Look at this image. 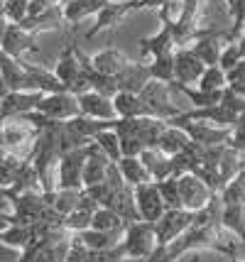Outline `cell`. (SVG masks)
I'll use <instances>...</instances> for the list:
<instances>
[{
    "mask_svg": "<svg viewBox=\"0 0 245 262\" xmlns=\"http://www.w3.org/2000/svg\"><path fill=\"white\" fill-rule=\"evenodd\" d=\"M164 127H167V120L142 115V118H118L113 130L118 133L123 157H140L142 149L157 147V140Z\"/></svg>",
    "mask_w": 245,
    "mask_h": 262,
    "instance_id": "cell-1",
    "label": "cell"
},
{
    "mask_svg": "<svg viewBox=\"0 0 245 262\" xmlns=\"http://www.w3.org/2000/svg\"><path fill=\"white\" fill-rule=\"evenodd\" d=\"M157 248V235H154V223L150 221H130L123 228L120 238V250L125 257L132 260H145L150 257Z\"/></svg>",
    "mask_w": 245,
    "mask_h": 262,
    "instance_id": "cell-2",
    "label": "cell"
},
{
    "mask_svg": "<svg viewBox=\"0 0 245 262\" xmlns=\"http://www.w3.org/2000/svg\"><path fill=\"white\" fill-rule=\"evenodd\" d=\"M172 83H162V81H154L150 79L145 83V89L140 91V98L147 105H150V113L154 118H162V120H169V118H174V115H182L184 111L179 108L172 98Z\"/></svg>",
    "mask_w": 245,
    "mask_h": 262,
    "instance_id": "cell-3",
    "label": "cell"
},
{
    "mask_svg": "<svg viewBox=\"0 0 245 262\" xmlns=\"http://www.w3.org/2000/svg\"><path fill=\"white\" fill-rule=\"evenodd\" d=\"M86 147L64 149L57 164V189H83V164H86Z\"/></svg>",
    "mask_w": 245,
    "mask_h": 262,
    "instance_id": "cell-4",
    "label": "cell"
},
{
    "mask_svg": "<svg viewBox=\"0 0 245 262\" xmlns=\"http://www.w3.org/2000/svg\"><path fill=\"white\" fill-rule=\"evenodd\" d=\"M191 226H194V211H187V208H167L162 216H160V221H154L157 245H169L182 233H187Z\"/></svg>",
    "mask_w": 245,
    "mask_h": 262,
    "instance_id": "cell-5",
    "label": "cell"
},
{
    "mask_svg": "<svg viewBox=\"0 0 245 262\" xmlns=\"http://www.w3.org/2000/svg\"><path fill=\"white\" fill-rule=\"evenodd\" d=\"M167 123L182 127V130L189 135L191 142L206 145V147H211V145H221V142H226L228 135H231V127H218V125H211V123H204V120H184V118H179V115L169 118Z\"/></svg>",
    "mask_w": 245,
    "mask_h": 262,
    "instance_id": "cell-6",
    "label": "cell"
},
{
    "mask_svg": "<svg viewBox=\"0 0 245 262\" xmlns=\"http://www.w3.org/2000/svg\"><path fill=\"white\" fill-rule=\"evenodd\" d=\"M35 111L49 115L54 120H71L76 115H81L79 111V98L71 91H57V93H44Z\"/></svg>",
    "mask_w": 245,
    "mask_h": 262,
    "instance_id": "cell-7",
    "label": "cell"
},
{
    "mask_svg": "<svg viewBox=\"0 0 245 262\" xmlns=\"http://www.w3.org/2000/svg\"><path fill=\"white\" fill-rule=\"evenodd\" d=\"M135 10H138V8H135V3H132V0H120V3L108 0L103 8L98 10L94 27L86 32V39H94V37H98V34L105 32V30H116L118 25L123 23L130 12H135Z\"/></svg>",
    "mask_w": 245,
    "mask_h": 262,
    "instance_id": "cell-8",
    "label": "cell"
},
{
    "mask_svg": "<svg viewBox=\"0 0 245 262\" xmlns=\"http://www.w3.org/2000/svg\"><path fill=\"white\" fill-rule=\"evenodd\" d=\"M0 49L15 59H27L30 52H37V49H39V47H37V34L27 32L20 25L8 23L5 34H3V39H0Z\"/></svg>",
    "mask_w": 245,
    "mask_h": 262,
    "instance_id": "cell-9",
    "label": "cell"
},
{
    "mask_svg": "<svg viewBox=\"0 0 245 262\" xmlns=\"http://www.w3.org/2000/svg\"><path fill=\"white\" fill-rule=\"evenodd\" d=\"M42 96V91H8L0 98V123L23 118L25 113L35 111Z\"/></svg>",
    "mask_w": 245,
    "mask_h": 262,
    "instance_id": "cell-10",
    "label": "cell"
},
{
    "mask_svg": "<svg viewBox=\"0 0 245 262\" xmlns=\"http://www.w3.org/2000/svg\"><path fill=\"white\" fill-rule=\"evenodd\" d=\"M135 206H138V213H140V221H160L167 206H164L162 196H160V189H157V182H145L138 184L135 189Z\"/></svg>",
    "mask_w": 245,
    "mask_h": 262,
    "instance_id": "cell-11",
    "label": "cell"
},
{
    "mask_svg": "<svg viewBox=\"0 0 245 262\" xmlns=\"http://www.w3.org/2000/svg\"><path fill=\"white\" fill-rule=\"evenodd\" d=\"M179 179V194H182V206L187 208V211H201L204 206L211 201V191L206 184L198 179L194 171H189V174H182V177H176Z\"/></svg>",
    "mask_w": 245,
    "mask_h": 262,
    "instance_id": "cell-12",
    "label": "cell"
},
{
    "mask_svg": "<svg viewBox=\"0 0 245 262\" xmlns=\"http://www.w3.org/2000/svg\"><path fill=\"white\" fill-rule=\"evenodd\" d=\"M150 81V61H138V59H128L125 67L116 74V83L120 91H130V93H140L145 89V83Z\"/></svg>",
    "mask_w": 245,
    "mask_h": 262,
    "instance_id": "cell-13",
    "label": "cell"
},
{
    "mask_svg": "<svg viewBox=\"0 0 245 262\" xmlns=\"http://www.w3.org/2000/svg\"><path fill=\"white\" fill-rule=\"evenodd\" d=\"M226 45V30H218V27H206V32L198 37L194 45L189 47L194 54H196L206 67H213L218 64V57H221V49Z\"/></svg>",
    "mask_w": 245,
    "mask_h": 262,
    "instance_id": "cell-14",
    "label": "cell"
},
{
    "mask_svg": "<svg viewBox=\"0 0 245 262\" xmlns=\"http://www.w3.org/2000/svg\"><path fill=\"white\" fill-rule=\"evenodd\" d=\"M206 64L189 49L182 47L174 52V81L176 83H187V86H196V81L201 79Z\"/></svg>",
    "mask_w": 245,
    "mask_h": 262,
    "instance_id": "cell-15",
    "label": "cell"
},
{
    "mask_svg": "<svg viewBox=\"0 0 245 262\" xmlns=\"http://www.w3.org/2000/svg\"><path fill=\"white\" fill-rule=\"evenodd\" d=\"M0 133H3V147L8 149V152H15V149L23 147V145L35 142L37 135H39V130H35V127L30 125L27 120H23V118L0 123Z\"/></svg>",
    "mask_w": 245,
    "mask_h": 262,
    "instance_id": "cell-16",
    "label": "cell"
},
{
    "mask_svg": "<svg viewBox=\"0 0 245 262\" xmlns=\"http://www.w3.org/2000/svg\"><path fill=\"white\" fill-rule=\"evenodd\" d=\"M76 47H79L76 42H69V45L61 49V54L57 57V64H54V74L66 86V91H71L76 86V81L81 79V61H79Z\"/></svg>",
    "mask_w": 245,
    "mask_h": 262,
    "instance_id": "cell-17",
    "label": "cell"
},
{
    "mask_svg": "<svg viewBox=\"0 0 245 262\" xmlns=\"http://www.w3.org/2000/svg\"><path fill=\"white\" fill-rule=\"evenodd\" d=\"M0 76L5 81L8 91H32L30 86V74L25 69L23 59H15L0 49Z\"/></svg>",
    "mask_w": 245,
    "mask_h": 262,
    "instance_id": "cell-18",
    "label": "cell"
},
{
    "mask_svg": "<svg viewBox=\"0 0 245 262\" xmlns=\"http://www.w3.org/2000/svg\"><path fill=\"white\" fill-rule=\"evenodd\" d=\"M179 118H184V120H204V123H211V125L218 127H233L238 123V115L223 103L206 105V108H191V111H184Z\"/></svg>",
    "mask_w": 245,
    "mask_h": 262,
    "instance_id": "cell-19",
    "label": "cell"
},
{
    "mask_svg": "<svg viewBox=\"0 0 245 262\" xmlns=\"http://www.w3.org/2000/svg\"><path fill=\"white\" fill-rule=\"evenodd\" d=\"M79 98V111L86 118H98V120H113L118 118L113 108V98H108L98 91H83L76 96Z\"/></svg>",
    "mask_w": 245,
    "mask_h": 262,
    "instance_id": "cell-20",
    "label": "cell"
},
{
    "mask_svg": "<svg viewBox=\"0 0 245 262\" xmlns=\"http://www.w3.org/2000/svg\"><path fill=\"white\" fill-rule=\"evenodd\" d=\"M174 52H176V45H174V37H172V25H162L160 32L140 39L142 59H152V57H160V54H174Z\"/></svg>",
    "mask_w": 245,
    "mask_h": 262,
    "instance_id": "cell-21",
    "label": "cell"
},
{
    "mask_svg": "<svg viewBox=\"0 0 245 262\" xmlns=\"http://www.w3.org/2000/svg\"><path fill=\"white\" fill-rule=\"evenodd\" d=\"M64 15H61V5H52L47 10L37 12V15H27L20 27H25L27 32L32 34H42V32H52V30H61L64 27Z\"/></svg>",
    "mask_w": 245,
    "mask_h": 262,
    "instance_id": "cell-22",
    "label": "cell"
},
{
    "mask_svg": "<svg viewBox=\"0 0 245 262\" xmlns=\"http://www.w3.org/2000/svg\"><path fill=\"white\" fill-rule=\"evenodd\" d=\"M108 167H110L108 155L91 140V142H88V152H86V164H83V186L103 182Z\"/></svg>",
    "mask_w": 245,
    "mask_h": 262,
    "instance_id": "cell-23",
    "label": "cell"
},
{
    "mask_svg": "<svg viewBox=\"0 0 245 262\" xmlns=\"http://www.w3.org/2000/svg\"><path fill=\"white\" fill-rule=\"evenodd\" d=\"M105 3H108V0H66V3H61L64 23L71 25V30H74L76 25H81L83 20H88L91 15L96 17Z\"/></svg>",
    "mask_w": 245,
    "mask_h": 262,
    "instance_id": "cell-24",
    "label": "cell"
},
{
    "mask_svg": "<svg viewBox=\"0 0 245 262\" xmlns=\"http://www.w3.org/2000/svg\"><path fill=\"white\" fill-rule=\"evenodd\" d=\"M113 108H116L118 118H142V115H152L150 105L140 98V93L130 91H118L113 96ZM154 118V115H152Z\"/></svg>",
    "mask_w": 245,
    "mask_h": 262,
    "instance_id": "cell-25",
    "label": "cell"
},
{
    "mask_svg": "<svg viewBox=\"0 0 245 262\" xmlns=\"http://www.w3.org/2000/svg\"><path fill=\"white\" fill-rule=\"evenodd\" d=\"M140 160L145 169L150 171L152 182H162L167 177H172V157H167L160 147H147L140 152Z\"/></svg>",
    "mask_w": 245,
    "mask_h": 262,
    "instance_id": "cell-26",
    "label": "cell"
},
{
    "mask_svg": "<svg viewBox=\"0 0 245 262\" xmlns=\"http://www.w3.org/2000/svg\"><path fill=\"white\" fill-rule=\"evenodd\" d=\"M221 226L243 245L245 250V204H223Z\"/></svg>",
    "mask_w": 245,
    "mask_h": 262,
    "instance_id": "cell-27",
    "label": "cell"
},
{
    "mask_svg": "<svg viewBox=\"0 0 245 262\" xmlns=\"http://www.w3.org/2000/svg\"><path fill=\"white\" fill-rule=\"evenodd\" d=\"M91 59V64H94V69H98L101 74H108V76H116L120 69L125 67V61H128V57L118 49V47H103V49H98Z\"/></svg>",
    "mask_w": 245,
    "mask_h": 262,
    "instance_id": "cell-28",
    "label": "cell"
},
{
    "mask_svg": "<svg viewBox=\"0 0 245 262\" xmlns=\"http://www.w3.org/2000/svg\"><path fill=\"white\" fill-rule=\"evenodd\" d=\"M76 238L81 240L88 250H110L113 245H118V240L123 238V230H96L86 228L81 233H76Z\"/></svg>",
    "mask_w": 245,
    "mask_h": 262,
    "instance_id": "cell-29",
    "label": "cell"
},
{
    "mask_svg": "<svg viewBox=\"0 0 245 262\" xmlns=\"http://www.w3.org/2000/svg\"><path fill=\"white\" fill-rule=\"evenodd\" d=\"M47 199H49V206L57 211L59 216H66L74 208H79V204L83 199V189H54V191L47 194Z\"/></svg>",
    "mask_w": 245,
    "mask_h": 262,
    "instance_id": "cell-30",
    "label": "cell"
},
{
    "mask_svg": "<svg viewBox=\"0 0 245 262\" xmlns=\"http://www.w3.org/2000/svg\"><path fill=\"white\" fill-rule=\"evenodd\" d=\"M189 145V135L182 130V127L176 125H169L167 123V127L162 130V135H160V140H157V147L162 149L167 157H174V155H179L182 149Z\"/></svg>",
    "mask_w": 245,
    "mask_h": 262,
    "instance_id": "cell-31",
    "label": "cell"
},
{
    "mask_svg": "<svg viewBox=\"0 0 245 262\" xmlns=\"http://www.w3.org/2000/svg\"><path fill=\"white\" fill-rule=\"evenodd\" d=\"M116 164H118V171L123 174V179H125L130 186H138V184L152 182L150 171L145 169V164H142L140 157H120Z\"/></svg>",
    "mask_w": 245,
    "mask_h": 262,
    "instance_id": "cell-32",
    "label": "cell"
},
{
    "mask_svg": "<svg viewBox=\"0 0 245 262\" xmlns=\"http://www.w3.org/2000/svg\"><path fill=\"white\" fill-rule=\"evenodd\" d=\"M91 228L96 230H123L125 228V221L118 216L113 208L108 206H98L91 216Z\"/></svg>",
    "mask_w": 245,
    "mask_h": 262,
    "instance_id": "cell-33",
    "label": "cell"
},
{
    "mask_svg": "<svg viewBox=\"0 0 245 262\" xmlns=\"http://www.w3.org/2000/svg\"><path fill=\"white\" fill-rule=\"evenodd\" d=\"M150 79L174 83V54H160L150 59Z\"/></svg>",
    "mask_w": 245,
    "mask_h": 262,
    "instance_id": "cell-34",
    "label": "cell"
},
{
    "mask_svg": "<svg viewBox=\"0 0 245 262\" xmlns=\"http://www.w3.org/2000/svg\"><path fill=\"white\" fill-rule=\"evenodd\" d=\"M0 240L12 245V248H17V250H25L32 243V228L25 226V223H10L8 228L0 233Z\"/></svg>",
    "mask_w": 245,
    "mask_h": 262,
    "instance_id": "cell-35",
    "label": "cell"
},
{
    "mask_svg": "<svg viewBox=\"0 0 245 262\" xmlns=\"http://www.w3.org/2000/svg\"><path fill=\"white\" fill-rule=\"evenodd\" d=\"M226 86H228V76H226V71L218 64L206 67L201 79L196 81V89H201V91H223Z\"/></svg>",
    "mask_w": 245,
    "mask_h": 262,
    "instance_id": "cell-36",
    "label": "cell"
},
{
    "mask_svg": "<svg viewBox=\"0 0 245 262\" xmlns=\"http://www.w3.org/2000/svg\"><path fill=\"white\" fill-rule=\"evenodd\" d=\"M218 196L223 204H245V167L223 186Z\"/></svg>",
    "mask_w": 245,
    "mask_h": 262,
    "instance_id": "cell-37",
    "label": "cell"
},
{
    "mask_svg": "<svg viewBox=\"0 0 245 262\" xmlns=\"http://www.w3.org/2000/svg\"><path fill=\"white\" fill-rule=\"evenodd\" d=\"M91 216H94V211H86V208H74L71 213L61 218V228L69 230L71 235H76V233H81V230L91 228Z\"/></svg>",
    "mask_w": 245,
    "mask_h": 262,
    "instance_id": "cell-38",
    "label": "cell"
},
{
    "mask_svg": "<svg viewBox=\"0 0 245 262\" xmlns=\"http://www.w3.org/2000/svg\"><path fill=\"white\" fill-rule=\"evenodd\" d=\"M157 189H160V196L167 208H184L182 206V194H179V179L176 177H167L162 182H157Z\"/></svg>",
    "mask_w": 245,
    "mask_h": 262,
    "instance_id": "cell-39",
    "label": "cell"
},
{
    "mask_svg": "<svg viewBox=\"0 0 245 262\" xmlns=\"http://www.w3.org/2000/svg\"><path fill=\"white\" fill-rule=\"evenodd\" d=\"M94 142L103 149L105 155H108V160L110 162H118L120 157H123V152H120V140H118L116 130H101V133L94 137Z\"/></svg>",
    "mask_w": 245,
    "mask_h": 262,
    "instance_id": "cell-40",
    "label": "cell"
},
{
    "mask_svg": "<svg viewBox=\"0 0 245 262\" xmlns=\"http://www.w3.org/2000/svg\"><path fill=\"white\" fill-rule=\"evenodd\" d=\"M182 12H184V0H164L157 8V15H160L162 25H174L182 17Z\"/></svg>",
    "mask_w": 245,
    "mask_h": 262,
    "instance_id": "cell-41",
    "label": "cell"
},
{
    "mask_svg": "<svg viewBox=\"0 0 245 262\" xmlns=\"http://www.w3.org/2000/svg\"><path fill=\"white\" fill-rule=\"evenodd\" d=\"M240 49H238V45H235V39L233 42H226L221 49V57H218V67L223 69V71H231V69L240 61Z\"/></svg>",
    "mask_w": 245,
    "mask_h": 262,
    "instance_id": "cell-42",
    "label": "cell"
},
{
    "mask_svg": "<svg viewBox=\"0 0 245 262\" xmlns=\"http://www.w3.org/2000/svg\"><path fill=\"white\" fill-rule=\"evenodd\" d=\"M125 257L123 255V250H120V240H118V245H113L110 250H88V255H86V262H120Z\"/></svg>",
    "mask_w": 245,
    "mask_h": 262,
    "instance_id": "cell-43",
    "label": "cell"
},
{
    "mask_svg": "<svg viewBox=\"0 0 245 262\" xmlns=\"http://www.w3.org/2000/svg\"><path fill=\"white\" fill-rule=\"evenodd\" d=\"M86 255H88V248H86L76 235H71L69 250L64 255V262H86Z\"/></svg>",
    "mask_w": 245,
    "mask_h": 262,
    "instance_id": "cell-44",
    "label": "cell"
},
{
    "mask_svg": "<svg viewBox=\"0 0 245 262\" xmlns=\"http://www.w3.org/2000/svg\"><path fill=\"white\" fill-rule=\"evenodd\" d=\"M221 103H223V105H228V108H231V111H233L235 115H240V113H243V111H245V96H240V93L231 91L228 86L223 89Z\"/></svg>",
    "mask_w": 245,
    "mask_h": 262,
    "instance_id": "cell-45",
    "label": "cell"
},
{
    "mask_svg": "<svg viewBox=\"0 0 245 262\" xmlns=\"http://www.w3.org/2000/svg\"><path fill=\"white\" fill-rule=\"evenodd\" d=\"M226 145L238 149L240 155H245V125H233L231 127V135H228V140H226Z\"/></svg>",
    "mask_w": 245,
    "mask_h": 262,
    "instance_id": "cell-46",
    "label": "cell"
},
{
    "mask_svg": "<svg viewBox=\"0 0 245 262\" xmlns=\"http://www.w3.org/2000/svg\"><path fill=\"white\" fill-rule=\"evenodd\" d=\"M20 257H23V250H17V248L0 240V262H17Z\"/></svg>",
    "mask_w": 245,
    "mask_h": 262,
    "instance_id": "cell-47",
    "label": "cell"
},
{
    "mask_svg": "<svg viewBox=\"0 0 245 262\" xmlns=\"http://www.w3.org/2000/svg\"><path fill=\"white\" fill-rule=\"evenodd\" d=\"M162 3H164V0H140L138 10H157V8H160Z\"/></svg>",
    "mask_w": 245,
    "mask_h": 262,
    "instance_id": "cell-48",
    "label": "cell"
},
{
    "mask_svg": "<svg viewBox=\"0 0 245 262\" xmlns=\"http://www.w3.org/2000/svg\"><path fill=\"white\" fill-rule=\"evenodd\" d=\"M235 45H238V49H240V57L245 59V30L235 37Z\"/></svg>",
    "mask_w": 245,
    "mask_h": 262,
    "instance_id": "cell-49",
    "label": "cell"
},
{
    "mask_svg": "<svg viewBox=\"0 0 245 262\" xmlns=\"http://www.w3.org/2000/svg\"><path fill=\"white\" fill-rule=\"evenodd\" d=\"M8 93V86H5V81H3V76H0V98Z\"/></svg>",
    "mask_w": 245,
    "mask_h": 262,
    "instance_id": "cell-50",
    "label": "cell"
},
{
    "mask_svg": "<svg viewBox=\"0 0 245 262\" xmlns=\"http://www.w3.org/2000/svg\"><path fill=\"white\" fill-rule=\"evenodd\" d=\"M235 125H245V111L238 115V123H235Z\"/></svg>",
    "mask_w": 245,
    "mask_h": 262,
    "instance_id": "cell-51",
    "label": "cell"
},
{
    "mask_svg": "<svg viewBox=\"0 0 245 262\" xmlns=\"http://www.w3.org/2000/svg\"><path fill=\"white\" fill-rule=\"evenodd\" d=\"M5 155H8V149H5L3 145H0V162H3V157H5Z\"/></svg>",
    "mask_w": 245,
    "mask_h": 262,
    "instance_id": "cell-52",
    "label": "cell"
},
{
    "mask_svg": "<svg viewBox=\"0 0 245 262\" xmlns=\"http://www.w3.org/2000/svg\"><path fill=\"white\" fill-rule=\"evenodd\" d=\"M231 262H245L243 255H238V257H231Z\"/></svg>",
    "mask_w": 245,
    "mask_h": 262,
    "instance_id": "cell-53",
    "label": "cell"
},
{
    "mask_svg": "<svg viewBox=\"0 0 245 262\" xmlns=\"http://www.w3.org/2000/svg\"><path fill=\"white\" fill-rule=\"evenodd\" d=\"M120 262H142V260H132V257H123Z\"/></svg>",
    "mask_w": 245,
    "mask_h": 262,
    "instance_id": "cell-54",
    "label": "cell"
},
{
    "mask_svg": "<svg viewBox=\"0 0 245 262\" xmlns=\"http://www.w3.org/2000/svg\"><path fill=\"white\" fill-rule=\"evenodd\" d=\"M49 5H61V0H47Z\"/></svg>",
    "mask_w": 245,
    "mask_h": 262,
    "instance_id": "cell-55",
    "label": "cell"
},
{
    "mask_svg": "<svg viewBox=\"0 0 245 262\" xmlns=\"http://www.w3.org/2000/svg\"><path fill=\"white\" fill-rule=\"evenodd\" d=\"M132 3H135V8H138V5H140V0H132Z\"/></svg>",
    "mask_w": 245,
    "mask_h": 262,
    "instance_id": "cell-56",
    "label": "cell"
},
{
    "mask_svg": "<svg viewBox=\"0 0 245 262\" xmlns=\"http://www.w3.org/2000/svg\"><path fill=\"white\" fill-rule=\"evenodd\" d=\"M0 145H3V133H0Z\"/></svg>",
    "mask_w": 245,
    "mask_h": 262,
    "instance_id": "cell-57",
    "label": "cell"
},
{
    "mask_svg": "<svg viewBox=\"0 0 245 262\" xmlns=\"http://www.w3.org/2000/svg\"><path fill=\"white\" fill-rule=\"evenodd\" d=\"M243 30H245V23H243Z\"/></svg>",
    "mask_w": 245,
    "mask_h": 262,
    "instance_id": "cell-58",
    "label": "cell"
},
{
    "mask_svg": "<svg viewBox=\"0 0 245 262\" xmlns=\"http://www.w3.org/2000/svg\"><path fill=\"white\" fill-rule=\"evenodd\" d=\"M61 3H66V0H61Z\"/></svg>",
    "mask_w": 245,
    "mask_h": 262,
    "instance_id": "cell-59",
    "label": "cell"
}]
</instances>
